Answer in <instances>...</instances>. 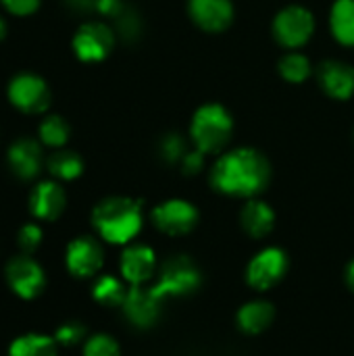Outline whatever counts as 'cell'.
I'll return each mask as SVG.
<instances>
[{"mask_svg":"<svg viewBox=\"0 0 354 356\" xmlns=\"http://www.w3.org/2000/svg\"><path fill=\"white\" fill-rule=\"evenodd\" d=\"M271 179V167L265 154L255 148H236L223 152L211 171V186L236 198L259 196Z\"/></svg>","mask_w":354,"mask_h":356,"instance_id":"1","label":"cell"},{"mask_svg":"<svg viewBox=\"0 0 354 356\" xmlns=\"http://www.w3.org/2000/svg\"><path fill=\"white\" fill-rule=\"evenodd\" d=\"M142 202L127 196H108L92 211V225L108 244L127 246L142 229Z\"/></svg>","mask_w":354,"mask_h":356,"instance_id":"2","label":"cell"},{"mask_svg":"<svg viewBox=\"0 0 354 356\" xmlns=\"http://www.w3.org/2000/svg\"><path fill=\"white\" fill-rule=\"evenodd\" d=\"M234 121L225 106L221 104H204L200 106L190 125V138L196 150L202 154L221 152L232 140Z\"/></svg>","mask_w":354,"mask_h":356,"instance_id":"3","label":"cell"},{"mask_svg":"<svg viewBox=\"0 0 354 356\" xmlns=\"http://www.w3.org/2000/svg\"><path fill=\"white\" fill-rule=\"evenodd\" d=\"M202 275L196 263L186 254H175L159 267L156 284L152 286L159 298H179L198 290Z\"/></svg>","mask_w":354,"mask_h":356,"instance_id":"4","label":"cell"},{"mask_svg":"<svg viewBox=\"0 0 354 356\" xmlns=\"http://www.w3.org/2000/svg\"><path fill=\"white\" fill-rule=\"evenodd\" d=\"M286 273H288V254L277 246H269L250 259L246 267V284L252 290L265 292L275 288L286 277Z\"/></svg>","mask_w":354,"mask_h":356,"instance_id":"5","label":"cell"},{"mask_svg":"<svg viewBox=\"0 0 354 356\" xmlns=\"http://www.w3.org/2000/svg\"><path fill=\"white\" fill-rule=\"evenodd\" d=\"M315 31L313 13L305 6H286L277 13L273 21V35L284 48H300L305 46Z\"/></svg>","mask_w":354,"mask_h":356,"instance_id":"6","label":"cell"},{"mask_svg":"<svg viewBox=\"0 0 354 356\" xmlns=\"http://www.w3.org/2000/svg\"><path fill=\"white\" fill-rule=\"evenodd\" d=\"M8 100L15 108L27 115H40L50 104L48 83L33 73H19L8 83Z\"/></svg>","mask_w":354,"mask_h":356,"instance_id":"7","label":"cell"},{"mask_svg":"<svg viewBox=\"0 0 354 356\" xmlns=\"http://www.w3.org/2000/svg\"><path fill=\"white\" fill-rule=\"evenodd\" d=\"M152 223L167 236H186L198 223V211L192 202L171 198L152 209Z\"/></svg>","mask_w":354,"mask_h":356,"instance_id":"8","label":"cell"},{"mask_svg":"<svg viewBox=\"0 0 354 356\" xmlns=\"http://www.w3.org/2000/svg\"><path fill=\"white\" fill-rule=\"evenodd\" d=\"M115 46V33L100 21L83 23L73 35V50L83 63H98L111 54Z\"/></svg>","mask_w":354,"mask_h":356,"instance_id":"9","label":"cell"},{"mask_svg":"<svg viewBox=\"0 0 354 356\" xmlns=\"http://www.w3.org/2000/svg\"><path fill=\"white\" fill-rule=\"evenodd\" d=\"M4 275H6L8 288L23 300H31V298L40 296L46 286L44 269L27 254L15 257L13 261H8Z\"/></svg>","mask_w":354,"mask_h":356,"instance_id":"10","label":"cell"},{"mask_svg":"<svg viewBox=\"0 0 354 356\" xmlns=\"http://www.w3.org/2000/svg\"><path fill=\"white\" fill-rule=\"evenodd\" d=\"M65 263H67V269L73 277L88 280V277H94L102 269L104 250L96 238L79 236V238L69 242Z\"/></svg>","mask_w":354,"mask_h":356,"instance_id":"11","label":"cell"},{"mask_svg":"<svg viewBox=\"0 0 354 356\" xmlns=\"http://www.w3.org/2000/svg\"><path fill=\"white\" fill-rule=\"evenodd\" d=\"M161 307H163V298H159L152 288L131 286L127 290V296H125L121 309L131 325H136L140 330H148L159 321Z\"/></svg>","mask_w":354,"mask_h":356,"instance_id":"12","label":"cell"},{"mask_svg":"<svg viewBox=\"0 0 354 356\" xmlns=\"http://www.w3.org/2000/svg\"><path fill=\"white\" fill-rule=\"evenodd\" d=\"M119 269L129 286H144L156 273V254L146 244H127Z\"/></svg>","mask_w":354,"mask_h":356,"instance_id":"13","label":"cell"},{"mask_svg":"<svg viewBox=\"0 0 354 356\" xmlns=\"http://www.w3.org/2000/svg\"><path fill=\"white\" fill-rule=\"evenodd\" d=\"M188 10L192 21L211 33H219L230 27L234 19L232 0H190Z\"/></svg>","mask_w":354,"mask_h":356,"instance_id":"14","label":"cell"},{"mask_svg":"<svg viewBox=\"0 0 354 356\" xmlns=\"http://www.w3.org/2000/svg\"><path fill=\"white\" fill-rule=\"evenodd\" d=\"M6 163L19 179L29 181L42 171V146L31 138H19L10 144L6 152Z\"/></svg>","mask_w":354,"mask_h":356,"instance_id":"15","label":"cell"},{"mask_svg":"<svg viewBox=\"0 0 354 356\" xmlns=\"http://www.w3.org/2000/svg\"><path fill=\"white\" fill-rule=\"evenodd\" d=\"M67 207L65 190L56 181H40L29 194V211L35 219L54 221Z\"/></svg>","mask_w":354,"mask_h":356,"instance_id":"16","label":"cell"},{"mask_svg":"<svg viewBox=\"0 0 354 356\" xmlns=\"http://www.w3.org/2000/svg\"><path fill=\"white\" fill-rule=\"evenodd\" d=\"M319 83L328 96L348 100L354 94V69L340 60H325L319 67Z\"/></svg>","mask_w":354,"mask_h":356,"instance_id":"17","label":"cell"},{"mask_svg":"<svg viewBox=\"0 0 354 356\" xmlns=\"http://www.w3.org/2000/svg\"><path fill=\"white\" fill-rule=\"evenodd\" d=\"M240 225L250 238L261 240V238H265V236H269L273 232L275 213L267 202L250 198L240 211Z\"/></svg>","mask_w":354,"mask_h":356,"instance_id":"18","label":"cell"},{"mask_svg":"<svg viewBox=\"0 0 354 356\" xmlns=\"http://www.w3.org/2000/svg\"><path fill=\"white\" fill-rule=\"evenodd\" d=\"M273 321H275V307L269 300H261V298L242 305L236 315L238 327L248 336L267 332L273 325Z\"/></svg>","mask_w":354,"mask_h":356,"instance_id":"19","label":"cell"},{"mask_svg":"<svg viewBox=\"0 0 354 356\" xmlns=\"http://www.w3.org/2000/svg\"><path fill=\"white\" fill-rule=\"evenodd\" d=\"M330 27L340 44L354 46V0H336L330 13Z\"/></svg>","mask_w":354,"mask_h":356,"instance_id":"20","label":"cell"},{"mask_svg":"<svg viewBox=\"0 0 354 356\" xmlns=\"http://www.w3.org/2000/svg\"><path fill=\"white\" fill-rule=\"evenodd\" d=\"M8 356H58V344L50 336L25 334L13 340Z\"/></svg>","mask_w":354,"mask_h":356,"instance_id":"21","label":"cell"},{"mask_svg":"<svg viewBox=\"0 0 354 356\" xmlns=\"http://www.w3.org/2000/svg\"><path fill=\"white\" fill-rule=\"evenodd\" d=\"M127 290L129 288H125V284L119 277H115V275H100L96 280V284H94L92 296L102 307H123Z\"/></svg>","mask_w":354,"mask_h":356,"instance_id":"22","label":"cell"},{"mask_svg":"<svg viewBox=\"0 0 354 356\" xmlns=\"http://www.w3.org/2000/svg\"><path fill=\"white\" fill-rule=\"evenodd\" d=\"M50 175H54L56 179H63V181H71L75 177L81 175L83 171V161L79 154L71 152V150H56L48 163H46Z\"/></svg>","mask_w":354,"mask_h":356,"instance_id":"23","label":"cell"},{"mask_svg":"<svg viewBox=\"0 0 354 356\" xmlns=\"http://www.w3.org/2000/svg\"><path fill=\"white\" fill-rule=\"evenodd\" d=\"M40 140L50 148H63L69 140V123L61 115H48L40 123Z\"/></svg>","mask_w":354,"mask_h":356,"instance_id":"24","label":"cell"},{"mask_svg":"<svg viewBox=\"0 0 354 356\" xmlns=\"http://www.w3.org/2000/svg\"><path fill=\"white\" fill-rule=\"evenodd\" d=\"M311 71H313L311 60L305 54L290 52L280 60V75L290 83H300V81L309 79Z\"/></svg>","mask_w":354,"mask_h":356,"instance_id":"25","label":"cell"},{"mask_svg":"<svg viewBox=\"0 0 354 356\" xmlns=\"http://www.w3.org/2000/svg\"><path fill=\"white\" fill-rule=\"evenodd\" d=\"M188 150H190L188 144H186L184 138L177 136V134H167V136L163 138V142L159 144V154H161V159H163L165 163H169V165L182 163L184 156L188 154Z\"/></svg>","mask_w":354,"mask_h":356,"instance_id":"26","label":"cell"},{"mask_svg":"<svg viewBox=\"0 0 354 356\" xmlns=\"http://www.w3.org/2000/svg\"><path fill=\"white\" fill-rule=\"evenodd\" d=\"M119 344L113 336L96 334L83 344V356H119Z\"/></svg>","mask_w":354,"mask_h":356,"instance_id":"27","label":"cell"},{"mask_svg":"<svg viewBox=\"0 0 354 356\" xmlns=\"http://www.w3.org/2000/svg\"><path fill=\"white\" fill-rule=\"evenodd\" d=\"M86 336V327L77 321L71 323H63L56 332H54V340L58 346H75L83 340Z\"/></svg>","mask_w":354,"mask_h":356,"instance_id":"28","label":"cell"},{"mask_svg":"<svg viewBox=\"0 0 354 356\" xmlns=\"http://www.w3.org/2000/svg\"><path fill=\"white\" fill-rule=\"evenodd\" d=\"M17 242H19V248H21L25 254H29V252H33V250L40 246V242H42V229H40L35 223H27V225H23V227L19 229Z\"/></svg>","mask_w":354,"mask_h":356,"instance_id":"29","label":"cell"},{"mask_svg":"<svg viewBox=\"0 0 354 356\" xmlns=\"http://www.w3.org/2000/svg\"><path fill=\"white\" fill-rule=\"evenodd\" d=\"M115 19H117V29L125 40H134L140 33V19L134 13H129L127 8H123L121 15Z\"/></svg>","mask_w":354,"mask_h":356,"instance_id":"30","label":"cell"},{"mask_svg":"<svg viewBox=\"0 0 354 356\" xmlns=\"http://www.w3.org/2000/svg\"><path fill=\"white\" fill-rule=\"evenodd\" d=\"M0 4H2L10 15L27 17V15H31V13L38 10L40 0H0Z\"/></svg>","mask_w":354,"mask_h":356,"instance_id":"31","label":"cell"},{"mask_svg":"<svg viewBox=\"0 0 354 356\" xmlns=\"http://www.w3.org/2000/svg\"><path fill=\"white\" fill-rule=\"evenodd\" d=\"M179 165H182V171L186 175H196L202 169V165H204V154L200 150H196V148H190Z\"/></svg>","mask_w":354,"mask_h":356,"instance_id":"32","label":"cell"},{"mask_svg":"<svg viewBox=\"0 0 354 356\" xmlns=\"http://www.w3.org/2000/svg\"><path fill=\"white\" fill-rule=\"evenodd\" d=\"M123 8L125 6L121 0H98V4H96V10H100L106 17H119Z\"/></svg>","mask_w":354,"mask_h":356,"instance_id":"33","label":"cell"},{"mask_svg":"<svg viewBox=\"0 0 354 356\" xmlns=\"http://www.w3.org/2000/svg\"><path fill=\"white\" fill-rule=\"evenodd\" d=\"M67 4L77 10H90V8H96L98 0H67Z\"/></svg>","mask_w":354,"mask_h":356,"instance_id":"34","label":"cell"},{"mask_svg":"<svg viewBox=\"0 0 354 356\" xmlns=\"http://www.w3.org/2000/svg\"><path fill=\"white\" fill-rule=\"evenodd\" d=\"M344 280H346V286H348V290H351V292L354 294V261H351V263L346 265Z\"/></svg>","mask_w":354,"mask_h":356,"instance_id":"35","label":"cell"},{"mask_svg":"<svg viewBox=\"0 0 354 356\" xmlns=\"http://www.w3.org/2000/svg\"><path fill=\"white\" fill-rule=\"evenodd\" d=\"M4 33H6V23H4V19L0 17V40L4 38Z\"/></svg>","mask_w":354,"mask_h":356,"instance_id":"36","label":"cell"}]
</instances>
